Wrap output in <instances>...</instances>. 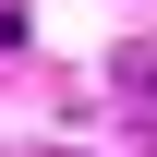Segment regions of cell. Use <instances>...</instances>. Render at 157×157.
Wrapping results in <instances>:
<instances>
[{"label": "cell", "mask_w": 157, "mask_h": 157, "mask_svg": "<svg viewBox=\"0 0 157 157\" xmlns=\"http://www.w3.org/2000/svg\"><path fill=\"white\" fill-rule=\"evenodd\" d=\"M12 36H24V12H0V48H12Z\"/></svg>", "instance_id": "1"}]
</instances>
